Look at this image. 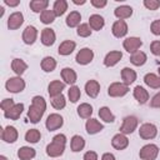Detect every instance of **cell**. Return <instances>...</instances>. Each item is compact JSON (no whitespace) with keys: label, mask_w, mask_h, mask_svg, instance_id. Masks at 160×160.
Wrapping results in <instances>:
<instances>
[{"label":"cell","mask_w":160,"mask_h":160,"mask_svg":"<svg viewBox=\"0 0 160 160\" xmlns=\"http://www.w3.org/2000/svg\"><path fill=\"white\" fill-rule=\"evenodd\" d=\"M25 80L21 78V76H12V78H9L5 82V89L6 91L9 92H12V94H19L24 89H25Z\"/></svg>","instance_id":"obj_1"},{"label":"cell","mask_w":160,"mask_h":160,"mask_svg":"<svg viewBox=\"0 0 160 160\" xmlns=\"http://www.w3.org/2000/svg\"><path fill=\"white\" fill-rule=\"evenodd\" d=\"M129 92V86L125 85L122 81L111 82L108 88V95L111 98H122Z\"/></svg>","instance_id":"obj_2"},{"label":"cell","mask_w":160,"mask_h":160,"mask_svg":"<svg viewBox=\"0 0 160 160\" xmlns=\"http://www.w3.org/2000/svg\"><path fill=\"white\" fill-rule=\"evenodd\" d=\"M138 125H139V120H138L136 116H134V115L125 116L124 120H122V124L120 126V132L124 134V135L132 134L138 129Z\"/></svg>","instance_id":"obj_3"},{"label":"cell","mask_w":160,"mask_h":160,"mask_svg":"<svg viewBox=\"0 0 160 160\" xmlns=\"http://www.w3.org/2000/svg\"><path fill=\"white\" fill-rule=\"evenodd\" d=\"M158 155H159V146L155 144H146L139 151V156L141 160H155Z\"/></svg>","instance_id":"obj_4"},{"label":"cell","mask_w":160,"mask_h":160,"mask_svg":"<svg viewBox=\"0 0 160 160\" xmlns=\"http://www.w3.org/2000/svg\"><path fill=\"white\" fill-rule=\"evenodd\" d=\"M158 135V128L152 122H145L139 128V136L144 140H151L156 138Z\"/></svg>","instance_id":"obj_5"},{"label":"cell","mask_w":160,"mask_h":160,"mask_svg":"<svg viewBox=\"0 0 160 160\" xmlns=\"http://www.w3.org/2000/svg\"><path fill=\"white\" fill-rule=\"evenodd\" d=\"M64 125V119L60 114L58 112H52L50 114L48 118H46V121H45V126L49 131H55L58 129H60L61 126Z\"/></svg>","instance_id":"obj_6"},{"label":"cell","mask_w":160,"mask_h":160,"mask_svg":"<svg viewBox=\"0 0 160 160\" xmlns=\"http://www.w3.org/2000/svg\"><path fill=\"white\" fill-rule=\"evenodd\" d=\"M141 46H142V40L138 36H130V38H126L122 41V48L130 54H134V52L139 51V49Z\"/></svg>","instance_id":"obj_7"},{"label":"cell","mask_w":160,"mask_h":160,"mask_svg":"<svg viewBox=\"0 0 160 160\" xmlns=\"http://www.w3.org/2000/svg\"><path fill=\"white\" fill-rule=\"evenodd\" d=\"M94 59V51L90 48H82L78 51L76 56H75V61L79 65H88Z\"/></svg>","instance_id":"obj_8"},{"label":"cell","mask_w":160,"mask_h":160,"mask_svg":"<svg viewBox=\"0 0 160 160\" xmlns=\"http://www.w3.org/2000/svg\"><path fill=\"white\" fill-rule=\"evenodd\" d=\"M21 38H22V41L26 45H32L38 39V29L35 26H32V25H28L24 29Z\"/></svg>","instance_id":"obj_9"},{"label":"cell","mask_w":160,"mask_h":160,"mask_svg":"<svg viewBox=\"0 0 160 160\" xmlns=\"http://www.w3.org/2000/svg\"><path fill=\"white\" fill-rule=\"evenodd\" d=\"M129 31L128 24L125 20H116L111 26V32L115 38H124Z\"/></svg>","instance_id":"obj_10"},{"label":"cell","mask_w":160,"mask_h":160,"mask_svg":"<svg viewBox=\"0 0 160 160\" xmlns=\"http://www.w3.org/2000/svg\"><path fill=\"white\" fill-rule=\"evenodd\" d=\"M24 22V15L20 11H14L8 18V28L9 30H16L19 29Z\"/></svg>","instance_id":"obj_11"},{"label":"cell","mask_w":160,"mask_h":160,"mask_svg":"<svg viewBox=\"0 0 160 160\" xmlns=\"http://www.w3.org/2000/svg\"><path fill=\"white\" fill-rule=\"evenodd\" d=\"M18 138H19V132H18V130H16L15 126L8 125V126L4 128L2 132H1V139H2V141L11 144V142H15V141L18 140Z\"/></svg>","instance_id":"obj_12"},{"label":"cell","mask_w":160,"mask_h":160,"mask_svg":"<svg viewBox=\"0 0 160 160\" xmlns=\"http://www.w3.org/2000/svg\"><path fill=\"white\" fill-rule=\"evenodd\" d=\"M64 151H65V145L60 144V142L51 141L46 146V154L50 158H59V156H61L64 154Z\"/></svg>","instance_id":"obj_13"},{"label":"cell","mask_w":160,"mask_h":160,"mask_svg":"<svg viewBox=\"0 0 160 160\" xmlns=\"http://www.w3.org/2000/svg\"><path fill=\"white\" fill-rule=\"evenodd\" d=\"M121 58H122V52L121 51H119V50L109 51L104 58V65L106 68H112L121 60Z\"/></svg>","instance_id":"obj_14"},{"label":"cell","mask_w":160,"mask_h":160,"mask_svg":"<svg viewBox=\"0 0 160 160\" xmlns=\"http://www.w3.org/2000/svg\"><path fill=\"white\" fill-rule=\"evenodd\" d=\"M111 146L116 150H124L129 146V139L126 135L119 132V134H115L111 139Z\"/></svg>","instance_id":"obj_15"},{"label":"cell","mask_w":160,"mask_h":160,"mask_svg":"<svg viewBox=\"0 0 160 160\" xmlns=\"http://www.w3.org/2000/svg\"><path fill=\"white\" fill-rule=\"evenodd\" d=\"M85 129H86V132L89 135H95V134H98V132H100V131L104 130V125L99 120L90 118L85 122Z\"/></svg>","instance_id":"obj_16"},{"label":"cell","mask_w":160,"mask_h":160,"mask_svg":"<svg viewBox=\"0 0 160 160\" xmlns=\"http://www.w3.org/2000/svg\"><path fill=\"white\" fill-rule=\"evenodd\" d=\"M132 95H134L135 100H136V101H138L140 105L146 104V102L149 101V99H150V95H149L148 90H146L145 88L140 86V85H138V86H135V88H134Z\"/></svg>","instance_id":"obj_17"},{"label":"cell","mask_w":160,"mask_h":160,"mask_svg":"<svg viewBox=\"0 0 160 160\" xmlns=\"http://www.w3.org/2000/svg\"><path fill=\"white\" fill-rule=\"evenodd\" d=\"M55 40H56V34L51 28H45V29L41 30V42H42V45L51 46V45H54Z\"/></svg>","instance_id":"obj_18"},{"label":"cell","mask_w":160,"mask_h":160,"mask_svg":"<svg viewBox=\"0 0 160 160\" xmlns=\"http://www.w3.org/2000/svg\"><path fill=\"white\" fill-rule=\"evenodd\" d=\"M85 92H86V95L90 96L91 99L98 98V95H99V92H100V84H99L96 80H94V79L88 80L86 84H85Z\"/></svg>","instance_id":"obj_19"},{"label":"cell","mask_w":160,"mask_h":160,"mask_svg":"<svg viewBox=\"0 0 160 160\" xmlns=\"http://www.w3.org/2000/svg\"><path fill=\"white\" fill-rule=\"evenodd\" d=\"M75 48H76V42L75 41H72V40H64L59 45L58 52L61 56H68V55H70L75 50Z\"/></svg>","instance_id":"obj_20"},{"label":"cell","mask_w":160,"mask_h":160,"mask_svg":"<svg viewBox=\"0 0 160 160\" xmlns=\"http://www.w3.org/2000/svg\"><path fill=\"white\" fill-rule=\"evenodd\" d=\"M61 79L64 80L65 84H69V85H75L76 80H78V75L75 72L74 69L71 68H64L61 70Z\"/></svg>","instance_id":"obj_21"},{"label":"cell","mask_w":160,"mask_h":160,"mask_svg":"<svg viewBox=\"0 0 160 160\" xmlns=\"http://www.w3.org/2000/svg\"><path fill=\"white\" fill-rule=\"evenodd\" d=\"M121 80H122V82L125 84V85H131L132 82H135V80H136V78H138V75H136V71L134 70V69H131V68H124L122 70H121Z\"/></svg>","instance_id":"obj_22"},{"label":"cell","mask_w":160,"mask_h":160,"mask_svg":"<svg viewBox=\"0 0 160 160\" xmlns=\"http://www.w3.org/2000/svg\"><path fill=\"white\" fill-rule=\"evenodd\" d=\"M22 110H24V104H22V102H18V104H15L10 110L5 111V112H4V116H5L6 119H10V120H18V119L21 116Z\"/></svg>","instance_id":"obj_23"},{"label":"cell","mask_w":160,"mask_h":160,"mask_svg":"<svg viewBox=\"0 0 160 160\" xmlns=\"http://www.w3.org/2000/svg\"><path fill=\"white\" fill-rule=\"evenodd\" d=\"M114 15L118 18V20H125L129 19L132 15V8L129 5H120L118 8H115L114 10Z\"/></svg>","instance_id":"obj_24"},{"label":"cell","mask_w":160,"mask_h":160,"mask_svg":"<svg viewBox=\"0 0 160 160\" xmlns=\"http://www.w3.org/2000/svg\"><path fill=\"white\" fill-rule=\"evenodd\" d=\"M64 89H65V82H62L60 80H52L48 86V92H49L50 98H52V96L62 94Z\"/></svg>","instance_id":"obj_25"},{"label":"cell","mask_w":160,"mask_h":160,"mask_svg":"<svg viewBox=\"0 0 160 160\" xmlns=\"http://www.w3.org/2000/svg\"><path fill=\"white\" fill-rule=\"evenodd\" d=\"M88 24L90 25L91 30L99 31V30H101V29L104 28V25H105V20H104V18H102L101 15H99V14H92V15H90V18H89V22H88Z\"/></svg>","instance_id":"obj_26"},{"label":"cell","mask_w":160,"mask_h":160,"mask_svg":"<svg viewBox=\"0 0 160 160\" xmlns=\"http://www.w3.org/2000/svg\"><path fill=\"white\" fill-rule=\"evenodd\" d=\"M11 70L16 74V76H21L28 70V64L22 59H14L11 61Z\"/></svg>","instance_id":"obj_27"},{"label":"cell","mask_w":160,"mask_h":160,"mask_svg":"<svg viewBox=\"0 0 160 160\" xmlns=\"http://www.w3.org/2000/svg\"><path fill=\"white\" fill-rule=\"evenodd\" d=\"M80 21H81V15L79 11L74 10V11H70L65 19V24L69 26V28H78L80 25Z\"/></svg>","instance_id":"obj_28"},{"label":"cell","mask_w":160,"mask_h":160,"mask_svg":"<svg viewBox=\"0 0 160 160\" xmlns=\"http://www.w3.org/2000/svg\"><path fill=\"white\" fill-rule=\"evenodd\" d=\"M36 155L35 149L30 148V146H21L18 150V158L20 160H32Z\"/></svg>","instance_id":"obj_29"},{"label":"cell","mask_w":160,"mask_h":160,"mask_svg":"<svg viewBox=\"0 0 160 160\" xmlns=\"http://www.w3.org/2000/svg\"><path fill=\"white\" fill-rule=\"evenodd\" d=\"M144 82L151 89H160V76L154 72H148L144 76Z\"/></svg>","instance_id":"obj_30"},{"label":"cell","mask_w":160,"mask_h":160,"mask_svg":"<svg viewBox=\"0 0 160 160\" xmlns=\"http://www.w3.org/2000/svg\"><path fill=\"white\" fill-rule=\"evenodd\" d=\"M85 148V140L80 135H74L70 140V149L74 152H79Z\"/></svg>","instance_id":"obj_31"},{"label":"cell","mask_w":160,"mask_h":160,"mask_svg":"<svg viewBox=\"0 0 160 160\" xmlns=\"http://www.w3.org/2000/svg\"><path fill=\"white\" fill-rule=\"evenodd\" d=\"M29 6H30V9H31L32 12H39V14H41L44 10L48 9L49 1H48V0H31V1L29 2Z\"/></svg>","instance_id":"obj_32"},{"label":"cell","mask_w":160,"mask_h":160,"mask_svg":"<svg viewBox=\"0 0 160 160\" xmlns=\"http://www.w3.org/2000/svg\"><path fill=\"white\" fill-rule=\"evenodd\" d=\"M146 60H148V56H146V54H145L144 51H141V50H139V51L131 54V56H130V62H131L132 65H135V66H142V65L146 62Z\"/></svg>","instance_id":"obj_33"},{"label":"cell","mask_w":160,"mask_h":160,"mask_svg":"<svg viewBox=\"0 0 160 160\" xmlns=\"http://www.w3.org/2000/svg\"><path fill=\"white\" fill-rule=\"evenodd\" d=\"M56 60L52 58V56H45L42 60H41V62H40V66H41V69L45 71V72H51V71H54L55 70V68H56Z\"/></svg>","instance_id":"obj_34"},{"label":"cell","mask_w":160,"mask_h":160,"mask_svg":"<svg viewBox=\"0 0 160 160\" xmlns=\"http://www.w3.org/2000/svg\"><path fill=\"white\" fill-rule=\"evenodd\" d=\"M42 115H44V111L39 110L38 108H35V106H32V105L29 106V110H28V118H29L30 122H32V124L39 122V121L41 120Z\"/></svg>","instance_id":"obj_35"},{"label":"cell","mask_w":160,"mask_h":160,"mask_svg":"<svg viewBox=\"0 0 160 160\" xmlns=\"http://www.w3.org/2000/svg\"><path fill=\"white\" fill-rule=\"evenodd\" d=\"M78 115L81 119H90V116L92 115V106L88 102H82L78 106Z\"/></svg>","instance_id":"obj_36"},{"label":"cell","mask_w":160,"mask_h":160,"mask_svg":"<svg viewBox=\"0 0 160 160\" xmlns=\"http://www.w3.org/2000/svg\"><path fill=\"white\" fill-rule=\"evenodd\" d=\"M99 116L104 122H114L115 121V115L108 106H101L99 109Z\"/></svg>","instance_id":"obj_37"},{"label":"cell","mask_w":160,"mask_h":160,"mask_svg":"<svg viewBox=\"0 0 160 160\" xmlns=\"http://www.w3.org/2000/svg\"><path fill=\"white\" fill-rule=\"evenodd\" d=\"M68 1L66 0H56L52 5V11L56 16H62L68 10Z\"/></svg>","instance_id":"obj_38"},{"label":"cell","mask_w":160,"mask_h":160,"mask_svg":"<svg viewBox=\"0 0 160 160\" xmlns=\"http://www.w3.org/2000/svg\"><path fill=\"white\" fill-rule=\"evenodd\" d=\"M41 139V134L38 129H30L25 132V141L30 144H36Z\"/></svg>","instance_id":"obj_39"},{"label":"cell","mask_w":160,"mask_h":160,"mask_svg":"<svg viewBox=\"0 0 160 160\" xmlns=\"http://www.w3.org/2000/svg\"><path fill=\"white\" fill-rule=\"evenodd\" d=\"M55 18H56V15L54 14L52 9H51V10H50V9H46V10H44V11L40 14V21H41L42 24H45V25L52 24V22L55 21Z\"/></svg>","instance_id":"obj_40"},{"label":"cell","mask_w":160,"mask_h":160,"mask_svg":"<svg viewBox=\"0 0 160 160\" xmlns=\"http://www.w3.org/2000/svg\"><path fill=\"white\" fill-rule=\"evenodd\" d=\"M50 101H51L52 108L56 109V110H61V109H64L66 106V99H65V96L62 94L56 95V96H52Z\"/></svg>","instance_id":"obj_41"},{"label":"cell","mask_w":160,"mask_h":160,"mask_svg":"<svg viewBox=\"0 0 160 160\" xmlns=\"http://www.w3.org/2000/svg\"><path fill=\"white\" fill-rule=\"evenodd\" d=\"M68 96H69V100H70L71 102H78V100H79L80 96H81L80 88L76 86V85L70 86V89L68 90Z\"/></svg>","instance_id":"obj_42"},{"label":"cell","mask_w":160,"mask_h":160,"mask_svg":"<svg viewBox=\"0 0 160 160\" xmlns=\"http://www.w3.org/2000/svg\"><path fill=\"white\" fill-rule=\"evenodd\" d=\"M91 32H92V30H91L90 25L86 24V22L80 24V25L76 28V34H78L80 38H89V36L91 35Z\"/></svg>","instance_id":"obj_43"},{"label":"cell","mask_w":160,"mask_h":160,"mask_svg":"<svg viewBox=\"0 0 160 160\" xmlns=\"http://www.w3.org/2000/svg\"><path fill=\"white\" fill-rule=\"evenodd\" d=\"M31 105L35 106V108H38L39 110H41V111H44V112H45V110H46V101H45V99H44L42 96H40V95H35V96L31 99Z\"/></svg>","instance_id":"obj_44"},{"label":"cell","mask_w":160,"mask_h":160,"mask_svg":"<svg viewBox=\"0 0 160 160\" xmlns=\"http://www.w3.org/2000/svg\"><path fill=\"white\" fill-rule=\"evenodd\" d=\"M144 6L148 9V10H158L160 8V1L159 0H144Z\"/></svg>","instance_id":"obj_45"},{"label":"cell","mask_w":160,"mask_h":160,"mask_svg":"<svg viewBox=\"0 0 160 160\" xmlns=\"http://www.w3.org/2000/svg\"><path fill=\"white\" fill-rule=\"evenodd\" d=\"M14 105H15L14 100H12V99H9V98H6V99H4V100L1 101V104H0V108H1V110L5 112V111L10 110V109H11Z\"/></svg>","instance_id":"obj_46"},{"label":"cell","mask_w":160,"mask_h":160,"mask_svg":"<svg viewBox=\"0 0 160 160\" xmlns=\"http://www.w3.org/2000/svg\"><path fill=\"white\" fill-rule=\"evenodd\" d=\"M150 51L155 56H160V40H154L150 44Z\"/></svg>","instance_id":"obj_47"},{"label":"cell","mask_w":160,"mask_h":160,"mask_svg":"<svg viewBox=\"0 0 160 160\" xmlns=\"http://www.w3.org/2000/svg\"><path fill=\"white\" fill-rule=\"evenodd\" d=\"M150 31H151L154 35H156V36L160 35V19H156V20H154V21L151 22V25H150Z\"/></svg>","instance_id":"obj_48"},{"label":"cell","mask_w":160,"mask_h":160,"mask_svg":"<svg viewBox=\"0 0 160 160\" xmlns=\"http://www.w3.org/2000/svg\"><path fill=\"white\" fill-rule=\"evenodd\" d=\"M150 106L151 108H155V109H160V91L156 92L151 100H150Z\"/></svg>","instance_id":"obj_49"},{"label":"cell","mask_w":160,"mask_h":160,"mask_svg":"<svg viewBox=\"0 0 160 160\" xmlns=\"http://www.w3.org/2000/svg\"><path fill=\"white\" fill-rule=\"evenodd\" d=\"M82 159H84V160H99L98 154H96L95 151H92V150L86 151V152L84 154V158H82Z\"/></svg>","instance_id":"obj_50"},{"label":"cell","mask_w":160,"mask_h":160,"mask_svg":"<svg viewBox=\"0 0 160 160\" xmlns=\"http://www.w3.org/2000/svg\"><path fill=\"white\" fill-rule=\"evenodd\" d=\"M90 2H91V5H92L94 8H96V9L105 8V6H106V4H108V1H106V0H91Z\"/></svg>","instance_id":"obj_51"},{"label":"cell","mask_w":160,"mask_h":160,"mask_svg":"<svg viewBox=\"0 0 160 160\" xmlns=\"http://www.w3.org/2000/svg\"><path fill=\"white\" fill-rule=\"evenodd\" d=\"M52 141H55V142H60V144H66V141H68V139H66V136L64 135V134H58V135H55L54 138H52Z\"/></svg>","instance_id":"obj_52"},{"label":"cell","mask_w":160,"mask_h":160,"mask_svg":"<svg viewBox=\"0 0 160 160\" xmlns=\"http://www.w3.org/2000/svg\"><path fill=\"white\" fill-rule=\"evenodd\" d=\"M4 4L10 6V8H14V6H18L20 4V0H4Z\"/></svg>","instance_id":"obj_53"},{"label":"cell","mask_w":160,"mask_h":160,"mask_svg":"<svg viewBox=\"0 0 160 160\" xmlns=\"http://www.w3.org/2000/svg\"><path fill=\"white\" fill-rule=\"evenodd\" d=\"M101 160H115V156L111 152H105V154H102Z\"/></svg>","instance_id":"obj_54"},{"label":"cell","mask_w":160,"mask_h":160,"mask_svg":"<svg viewBox=\"0 0 160 160\" xmlns=\"http://www.w3.org/2000/svg\"><path fill=\"white\" fill-rule=\"evenodd\" d=\"M72 2L75 5H84L86 2V0H72Z\"/></svg>","instance_id":"obj_55"},{"label":"cell","mask_w":160,"mask_h":160,"mask_svg":"<svg viewBox=\"0 0 160 160\" xmlns=\"http://www.w3.org/2000/svg\"><path fill=\"white\" fill-rule=\"evenodd\" d=\"M0 160H8V159H6L4 155H0Z\"/></svg>","instance_id":"obj_56"},{"label":"cell","mask_w":160,"mask_h":160,"mask_svg":"<svg viewBox=\"0 0 160 160\" xmlns=\"http://www.w3.org/2000/svg\"><path fill=\"white\" fill-rule=\"evenodd\" d=\"M158 75L160 76V65H159V69H158Z\"/></svg>","instance_id":"obj_57"}]
</instances>
